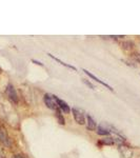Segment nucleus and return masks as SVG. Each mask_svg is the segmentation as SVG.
<instances>
[{"mask_svg":"<svg viewBox=\"0 0 140 158\" xmlns=\"http://www.w3.org/2000/svg\"><path fill=\"white\" fill-rule=\"evenodd\" d=\"M43 101H44L46 106H48L49 109L53 110V111L58 110V106H57V104H56V101H55V99H54V96H53V95L46 94L44 95V97H43Z\"/></svg>","mask_w":140,"mask_h":158,"instance_id":"f257e3e1","label":"nucleus"},{"mask_svg":"<svg viewBox=\"0 0 140 158\" xmlns=\"http://www.w3.org/2000/svg\"><path fill=\"white\" fill-rule=\"evenodd\" d=\"M71 111H72V113H73L75 121H76L78 125H84L86 120H85V116L83 115V113L81 112V111H79L78 109H76V108H73Z\"/></svg>","mask_w":140,"mask_h":158,"instance_id":"f03ea898","label":"nucleus"},{"mask_svg":"<svg viewBox=\"0 0 140 158\" xmlns=\"http://www.w3.org/2000/svg\"><path fill=\"white\" fill-rule=\"evenodd\" d=\"M54 99H55L56 104H57L58 106V109L60 110L61 112L65 113V114H69V113L71 112V108L69 106V104H67L65 101H63L62 99H60V98H58L57 96H54Z\"/></svg>","mask_w":140,"mask_h":158,"instance_id":"7ed1b4c3","label":"nucleus"},{"mask_svg":"<svg viewBox=\"0 0 140 158\" xmlns=\"http://www.w3.org/2000/svg\"><path fill=\"white\" fill-rule=\"evenodd\" d=\"M6 93H7V96H9V98L11 99V101H13L14 104H17V102H18V95H17V92H16L15 88L13 86V84H11V83L7 84Z\"/></svg>","mask_w":140,"mask_h":158,"instance_id":"20e7f679","label":"nucleus"},{"mask_svg":"<svg viewBox=\"0 0 140 158\" xmlns=\"http://www.w3.org/2000/svg\"><path fill=\"white\" fill-rule=\"evenodd\" d=\"M82 71H83V72H84L85 74H86V75H88V77H90V78L94 79L95 81L98 82V83H100V84H102V85H103V86H105V88H107V89H109V90H110L111 92H114V89H113L110 84H107V83H105V82H103V81H102V80H100V79L98 78V77H96V76H95V75H93V74H92V73H90V72H88V70H85V69H83Z\"/></svg>","mask_w":140,"mask_h":158,"instance_id":"39448f33","label":"nucleus"},{"mask_svg":"<svg viewBox=\"0 0 140 158\" xmlns=\"http://www.w3.org/2000/svg\"><path fill=\"white\" fill-rule=\"evenodd\" d=\"M85 120H86V128H88V130H90V131H96L97 130V123L93 119L92 116L88 115L85 117Z\"/></svg>","mask_w":140,"mask_h":158,"instance_id":"423d86ee","label":"nucleus"},{"mask_svg":"<svg viewBox=\"0 0 140 158\" xmlns=\"http://www.w3.org/2000/svg\"><path fill=\"white\" fill-rule=\"evenodd\" d=\"M0 141H1L3 144H5V146H10L9 136H7V134H6L5 130L2 129V128H0Z\"/></svg>","mask_w":140,"mask_h":158,"instance_id":"0eeeda50","label":"nucleus"},{"mask_svg":"<svg viewBox=\"0 0 140 158\" xmlns=\"http://www.w3.org/2000/svg\"><path fill=\"white\" fill-rule=\"evenodd\" d=\"M98 135H101V136H110L111 135V131L107 127H103L102 125H98L97 130H96Z\"/></svg>","mask_w":140,"mask_h":158,"instance_id":"6e6552de","label":"nucleus"},{"mask_svg":"<svg viewBox=\"0 0 140 158\" xmlns=\"http://www.w3.org/2000/svg\"><path fill=\"white\" fill-rule=\"evenodd\" d=\"M48 55H49V56L52 58V59H54L55 61H57L58 63H60L61 65H63V67H69V69H71V70H73V71H77V69L75 67H73V65H71V64H69V63H65V62H63L62 60H60L59 58L55 57V56H54V55H52L51 53H48Z\"/></svg>","mask_w":140,"mask_h":158,"instance_id":"1a4fd4ad","label":"nucleus"},{"mask_svg":"<svg viewBox=\"0 0 140 158\" xmlns=\"http://www.w3.org/2000/svg\"><path fill=\"white\" fill-rule=\"evenodd\" d=\"M115 143V139L112 137H107V138H103L99 141V144H107V146H112Z\"/></svg>","mask_w":140,"mask_h":158,"instance_id":"9d476101","label":"nucleus"},{"mask_svg":"<svg viewBox=\"0 0 140 158\" xmlns=\"http://www.w3.org/2000/svg\"><path fill=\"white\" fill-rule=\"evenodd\" d=\"M56 118H57L58 122H59V123H60L61 125H65V119H64L63 115L61 114L60 110H59V109L56 110Z\"/></svg>","mask_w":140,"mask_h":158,"instance_id":"9b49d317","label":"nucleus"},{"mask_svg":"<svg viewBox=\"0 0 140 158\" xmlns=\"http://www.w3.org/2000/svg\"><path fill=\"white\" fill-rule=\"evenodd\" d=\"M133 46H134V43L131 42V41H126V42H123V44H122V46H123V49H124V50H131L132 48H133Z\"/></svg>","mask_w":140,"mask_h":158,"instance_id":"f8f14e48","label":"nucleus"},{"mask_svg":"<svg viewBox=\"0 0 140 158\" xmlns=\"http://www.w3.org/2000/svg\"><path fill=\"white\" fill-rule=\"evenodd\" d=\"M82 81H83V83H85V84L88 85V88H91L92 90H95V86H94V85L92 84V83H91V82H90V81H88L86 79H82Z\"/></svg>","mask_w":140,"mask_h":158,"instance_id":"ddd939ff","label":"nucleus"},{"mask_svg":"<svg viewBox=\"0 0 140 158\" xmlns=\"http://www.w3.org/2000/svg\"><path fill=\"white\" fill-rule=\"evenodd\" d=\"M34 62V63L35 64H37V65H40V67H43V63H41V62H40V61H37V60H35V59H33V60H32Z\"/></svg>","mask_w":140,"mask_h":158,"instance_id":"4468645a","label":"nucleus"},{"mask_svg":"<svg viewBox=\"0 0 140 158\" xmlns=\"http://www.w3.org/2000/svg\"><path fill=\"white\" fill-rule=\"evenodd\" d=\"M14 158H23V157H22L21 155H15L14 156Z\"/></svg>","mask_w":140,"mask_h":158,"instance_id":"2eb2a0df","label":"nucleus"}]
</instances>
